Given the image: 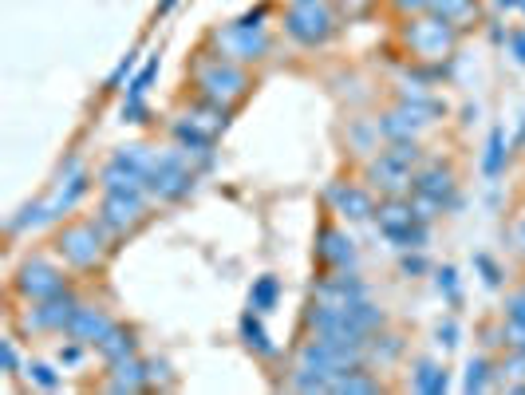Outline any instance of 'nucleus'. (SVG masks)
<instances>
[{
    "mask_svg": "<svg viewBox=\"0 0 525 395\" xmlns=\"http://www.w3.org/2000/svg\"><path fill=\"white\" fill-rule=\"evenodd\" d=\"M107 392H147L150 388V372L139 356L131 360H119V364H107V380H103Z\"/></svg>",
    "mask_w": 525,
    "mask_h": 395,
    "instance_id": "obj_19",
    "label": "nucleus"
},
{
    "mask_svg": "<svg viewBox=\"0 0 525 395\" xmlns=\"http://www.w3.org/2000/svg\"><path fill=\"white\" fill-rule=\"evenodd\" d=\"M83 348H87V344H79V340H68V344L60 348V364H64V368H75V364H83Z\"/></svg>",
    "mask_w": 525,
    "mask_h": 395,
    "instance_id": "obj_39",
    "label": "nucleus"
},
{
    "mask_svg": "<svg viewBox=\"0 0 525 395\" xmlns=\"http://www.w3.org/2000/svg\"><path fill=\"white\" fill-rule=\"evenodd\" d=\"M0 364H4V372H16V368H20V356H16V348H12V336L0 340Z\"/></svg>",
    "mask_w": 525,
    "mask_h": 395,
    "instance_id": "obj_41",
    "label": "nucleus"
},
{
    "mask_svg": "<svg viewBox=\"0 0 525 395\" xmlns=\"http://www.w3.org/2000/svg\"><path fill=\"white\" fill-rule=\"evenodd\" d=\"M474 265L482 269V281H486V285H502V269H498V261H494L490 253H478Z\"/></svg>",
    "mask_w": 525,
    "mask_h": 395,
    "instance_id": "obj_35",
    "label": "nucleus"
},
{
    "mask_svg": "<svg viewBox=\"0 0 525 395\" xmlns=\"http://www.w3.org/2000/svg\"><path fill=\"white\" fill-rule=\"evenodd\" d=\"M87 186H91V178H87V170L79 166V158H68V166L60 170V182H56L52 198L44 202V214H48V222H52V218H64V214H72L75 202L87 194Z\"/></svg>",
    "mask_w": 525,
    "mask_h": 395,
    "instance_id": "obj_15",
    "label": "nucleus"
},
{
    "mask_svg": "<svg viewBox=\"0 0 525 395\" xmlns=\"http://www.w3.org/2000/svg\"><path fill=\"white\" fill-rule=\"evenodd\" d=\"M391 4H395L399 16H423V12H431V0H391Z\"/></svg>",
    "mask_w": 525,
    "mask_h": 395,
    "instance_id": "obj_40",
    "label": "nucleus"
},
{
    "mask_svg": "<svg viewBox=\"0 0 525 395\" xmlns=\"http://www.w3.org/2000/svg\"><path fill=\"white\" fill-rule=\"evenodd\" d=\"M147 198V190H107L95 218L103 222V230L111 237L135 234L147 222Z\"/></svg>",
    "mask_w": 525,
    "mask_h": 395,
    "instance_id": "obj_6",
    "label": "nucleus"
},
{
    "mask_svg": "<svg viewBox=\"0 0 525 395\" xmlns=\"http://www.w3.org/2000/svg\"><path fill=\"white\" fill-rule=\"evenodd\" d=\"M285 32L304 44V48H316L324 44L332 32H336V12L324 4V0H312V4H289L285 8Z\"/></svg>",
    "mask_w": 525,
    "mask_h": 395,
    "instance_id": "obj_8",
    "label": "nucleus"
},
{
    "mask_svg": "<svg viewBox=\"0 0 525 395\" xmlns=\"http://www.w3.org/2000/svg\"><path fill=\"white\" fill-rule=\"evenodd\" d=\"M28 380L36 384V388H44V392H56L64 380L56 376V368H48V364H40V360H32L28 364Z\"/></svg>",
    "mask_w": 525,
    "mask_h": 395,
    "instance_id": "obj_32",
    "label": "nucleus"
},
{
    "mask_svg": "<svg viewBox=\"0 0 525 395\" xmlns=\"http://www.w3.org/2000/svg\"><path fill=\"white\" fill-rule=\"evenodd\" d=\"M111 328H115V320L103 313V309H95V305H79V309H75V316L68 320V328H64V336L95 348V344H99V340H103Z\"/></svg>",
    "mask_w": 525,
    "mask_h": 395,
    "instance_id": "obj_18",
    "label": "nucleus"
},
{
    "mask_svg": "<svg viewBox=\"0 0 525 395\" xmlns=\"http://www.w3.org/2000/svg\"><path fill=\"white\" fill-rule=\"evenodd\" d=\"M399 269H403V277H419V273H427V257L419 249H403Z\"/></svg>",
    "mask_w": 525,
    "mask_h": 395,
    "instance_id": "obj_34",
    "label": "nucleus"
},
{
    "mask_svg": "<svg viewBox=\"0 0 525 395\" xmlns=\"http://www.w3.org/2000/svg\"><path fill=\"white\" fill-rule=\"evenodd\" d=\"M150 162H154V151L139 147V143L115 151V155L107 158V166L99 170V186H103V194H107V190H147Z\"/></svg>",
    "mask_w": 525,
    "mask_h": 395,
    "instance_id": "obj_7",
    "label": "nucleus"
},
{
    "mask_svg": "<svg viewBox=\"0 0 525 395\" xmlns=\"http://www.w3.org/2000/svg\"><path fill=\"white\" fill-rule=\"evenodd\" d=\"M372 4L375 0H340V12H344L348 20H360V16H368Z\"/></svg>",
    "mask_w": 525,
    "mask_h": 395,
    "instance_id": "obj_42",
    "label": "nucleus"
},
{
    "mask_svg": "<svg viewBox=\"0 0 525 395\" xmlns=\"http://www.w3.org/2000/svg\"><path fill=\"white\" fill-rule=\"evenodd\" d=\"M198 182V166L194 155L186 147H170V151H158L150 162L147 174V194L154 202H182Z\"/></svg>",
    "mask_w": 525,
    "mask_h": 395,
    "instance_id": "obj_4",
    "label": "nucleus"
},
{
    "mask_svg": "<svg viewBox=\"0 0 525 395\" xmlns=\"http://www.w3.org/2000/svg\"><path fill=\"white\" fill-rule=\"evenodd\" d=\"M364 178H368V186L379 190L383 198H407V194H411V186H415V170H411V166H403L399 158L387 155V151H379L375 158H368Z\"/></svg>",
    "mask_w": 525,
    "mask_h": 395,
    "instance_id": "obj_12",
    "label": "nucleus"
},
{
    "mask_svg": "<svg viewBox=\"0 0 525 395\" xmlns=\"http://www.w3.org/2000/svg\"><path fill=\"white\" fill-rule=\"evenodd\" d=\"M95 352L103 356V364H119V360H131V356H139V336H135V328H127V324H115L99 344H95Z\"/></svg>",
    "mask_w": 525,
    "mask_h": 395,
    "instance_id": "obj_20",
    "label": "nucleus"
},
{
    "mask_svg": "<svg viewBox=\"0 0 525 395\" xmlns=\"http://www.w3.org/2000/svg\"><path fill=\"white\" fill-rule=\"evenodd\" d=\"M190 79H194L198 99H206L214 107H225V111H233L253 91V79H249V72L241 64L225 60L218 52H206V48L198 52V60L190 68Z\"/></svg>",
    "mask_w": 525,
    "mask_h": 395,
    "instance_id": "obj_1",
    "label": "nucleus"
},
{
    "mask_svg": "<svg viewBox=\"0 0 525 395\" xmlns=\"http://www.w3.org/2000/svg\"><path fill=\"white\" fill-rule=\"evenodd\" d=\"M403 356V336H391V332H375L368 340V364H395Z\"/></svg>",
    "mask_w": 525,
    "mask_h": 395,
    "instance_id": "obj_27",
    "label": "nucleus"
},
{
    "mask_svg": "<svg viewBox=\"0 0 525 395\" xmlns=\"http://www.w3.org/2000/svg\"><path fill=\"white\" fill-rule=\"evenodd\" d=\"M79 305H83L79 293L68 285L64 293H56L48 301H32V313L20 316V328H28V332H64Z\"/></svg>",
    "mask_w": 525,
    "mask_h": 395,
    "instance_id": "obj_11",
    "label": "nucleus"
},
{
    "mask_svg": "<svg viewBox=\"0 0 525 395\" xmlns=\"http://www.w3.org/2000/svg\"><path fill=\"white\" fill-rule=\"evenodd\" d=\"M510 48H514V56H518V64H525V32H514V36H510Z\"/></svg>",
    "mask_w": 525,
    "mask_h": 395,
    "instance_id": "obj_46",
    "label": "nucleus"
},
{
    "mask_svg": "<svg viewBox=\"0 0 525 395\" xmlns=\"http://www.w3.org/2000/svg\"><path fill=\"white\" fill-rule=\"evenodd\" d=\"M411 388H415L419 395H443L450 388L447 368L435 364V360H419L415 372H411Z\"/></svg>",
    "mask_w": 525,
    "mask_h": 395,
    "instance_id": "obj_23",
    "label": "nucleus"
},
{
    "mask_svg": "<svg viewBox=\"0 0 525 395\" xmlns=\"http://www.w3.org/2000/svg\"><path fill=\"white\" fill-rule=\"evenodd\" d=\"M241 340H245L249 352L265 356V360L277 356V344L269 340V332H265V324H261V313H257V309H249V313L241 316Z\"/></svg>",
    "mask_w": 525,
    "mask_h": 395,
    "instance_id": "obj_22",
    "label": "nucleus"
},
{
    "mask_svg": "<svg viewBox=\"0 0 525 395\" xmlns=\"http://www.w3.org/2000/svg\"><path fill=\"white\" fill-rule=\"evenodd\" d=\"M411 194H423V198L439 202L443 210H450L458 202V182H454V174H450L447 166H419Z\"/></svg>",
    "mask_w": 525,
    "mask_h": 395,
    "instance_id": "obj_17",
    "label": "nucleus"
},
{
    "mask_svg": "<svg viewBox=\"0 0 525 395\" xmlns=\"http://www.w3.org/2000/svg\"><path fill=\"white\" fill-rule=\"evenodd\" d=\"M431 12H435V16H443V20H450L458 32H462V28H470V24L482 16L474 0H431Z\"/></svg>",
    "mask_w": 525,
    "mask_h": 395,
    "instance_id": "obj_24",
    "label": "nucleus"
},
{
    "mask_svg": "<svg viewBox=\"0 0 525 395\" xmlns=\"http://www.w3.org/2000/svg\"><path fill=\"white\" fill-rule=\"evenodd\" d=\"M131 72H135V52H127V56L119 60V68H115V72H111V79H107V91H119V83L131 76Z\"/></svg>",
    "mask_w": 525,
    "mask_h": 395,
    "instance_id": "obj_38",
    "label": "nucleus"
},
{
    "mask_svg": "<svg viewBox=\"0 0 525 395\" xmlns=\"http://www.w3.org/2000/svg\"><path fill=\"white\" fill-rule=\"evenodd\" d=\"M174 4H178V0H162V4H158V16H162V12H170Z\"/></svg>",
    "mask_w": 525,
    "mask_h": 395,
    "instance_id": "obj_47",
    "label": "nucleus"
},
{
    "mask_svg": "<svg viewBox=\"0 0 525 395\" xmlns=\"http://www.w3.org/2000/svg\"><path fill=\"white\" fill-rule=\"evenodd\" d=\"M210 44L218 48V56L233 60V64H253V60H265L269 56V36L265 28H245V24H225L210 32Z\"/></svg>",
    "mask_w": 525,
    "mask_h": 395,
    "instance_id": "obj_9",
    "label": "nucleus"
},
{
    "mask_svg": "<svg viewBox=\"0 0 525 395\" xmlns=\"http://www.w3.org/2000/svg\"><path fill=\"white\" fill-rule=\"evenodd\" d=\"M107 249H111V234L103 230L99 218L68 222V226H60V234H56V253H60L72 269H79V273L99 269L103 257H107Z\"/></svg>",
    "mask_w": 525,
    "mask_h": 395,
    "instance_id": "obj_3",
    "label": "nucleus"
},
{
    "mask_svg": "<svg viewBox=\"0 0 525 395\" xmlns=\"http://www.w3.org/2000/svg\"><path fill=\"white\" fill-rule=\"evenodd\" d=\"M518 245L525 249V218H522V226H518Z\"/></svg>",
    "mask_w": 525,
    "mask_h": 395,
    "instance_id": "obj_48",
    "label": "nucleus"
},
{
    "mask_svg": "<svg viewBox=\"0 0 525 395\" xmlns=\"http://www.w3.org/2000/svg\"><path fill=\"white\" fill-rule=\"evenodd\" d=\"M312 301L332 305V309H348L356 301H368V285L352 269H324V277L312 285Z\"/></svg>",
    "mask_w": 525,
    "mask_h": 395,
    "instance_id": "obj_13",
    "label": "nucleus"
},
{
    "mask_svg": "<svg viewBox=\"0 0 525 395\" xmlns=\"http://www.w3.org/2000/svg\"><path fill=\"white\" fill-rule=\"evenodd\" d=\"M506 147H510L506 131L494 127V131H490V143H486V158H482V174H486V178H498V174H502V166H506Z\"/></svg>",
    "mask_w": 525,
    "mask_h": 395,
    "instance_id": "obj_28",
    "label": "nucleus"
},
{
    "mask_svg": "<svg viewBox=\"0 0 525 395\" xmlns=\"http://www.w3.org/2000/svg\"><path fill=\"white\" fill-rule=\"evenodd\" d=\"M387 155H395L403 166H411V170H419L423 166V147L415 143V139H399V143H387Z\"/></svg>",
    "mask_w": 525,
    "mask_h": 395,
    "instance_id": "obj_31",
    "label": "nucleus"
},
{
    "mask_svg": "<svg viewBox=\"0 0 525 395\" xmlns=\"http://www.w3.org/2000/svg\"><path fill=\"white\" fill-rule=\"evenodd\" d=\"M490 360H482V356H474L470 364H466V392H486V388H494V380H490Z\"/></svg>",
    "mask_w": 525,
    "mask_h": 395,
    "instance_id": "obj_30",
    "label": "nucleus"
},
{
    "mask_svg": "<svg viewBox=\"0 0 525 395\" xmlns=\"http://www.w3.org/2000/svg\"><path fill=\"white\" fill-rule=\"evenodd\" d=\"M269 16V4H257V12H245L237 24H245V28H261V20Z\"/></svg>",
    "mask_w": 525,
    "mask_h": 395,
    "instance_id": "obj_45",
    "label": "nucleus"
},
{
    "mask_svg": "<svg viewBox=\"0 0 525 395\" xmlns=\"http://www.w3.org/2000/svg\"><path fill=\"white\" fill-rule=\"evenodd\" d=\"M375 222H379V234L387 237L395 249H423L431 226L415 218V206H411V194L407 198H383L375 206Z\"/></svg>",
    "mask_w": 525,
    "mask_h": 395,
    "instance_id": "obj_5",
    "label": "nucleus"
},
{
    "mask_svg": "<svg viewBox=\"0 0 525 395\" xmlns=\"http://www.w3.org/2000/svg\"><path fill=\"white\" fill-rule=\"evenodd\" d=\"M316 265L320 269H352L356 265V241L344 234L340 226L324 222L316 230Z\"/></svg>",
    "mask_w": 525,
    "mask_h": 395,
    "instance_id": "obj_16",
    "label": "nucleus"
},
{
    "mask_svg": "<svg viewBox=\"0 0 525 395\" xmlns=\"http://www.w3.org/2000/svg\"><path fill=\"white\" fill-rule=\"evenodd\" d=\"M277 301H281V281L273 277V273H265V277H257L253 281V289H249V309H257V313H273L277 309Z\"/></svg>",
    "mask_w": 525,
    "mask_h": 395,
    "instance_id": "obj_26",
    "label": "nucleus"
},
{
    "mask_svg": "<svg viewBox=\"0 0 525 395\" xmlns=\"http://www.w3.org/2000/svg\"><path fill=\"white\" fill-rule=\"evenodd\" d=\"M289 4H312V0H289Z\"/></svg>",
    "mask_w": 525,
    "mask_h": 395,
    "instance_id": "obj_50",
    "label": "nucleus"
},
{
    "mask_svg": "<svg viewBox=\"0 0 525 395\" xmlns=\"http://www.w3.org/2000/svg\"><path fill=\"white\" fill-rule=\"evenodd\" d=\"M328 392H364V395H375V392H383V384H379V376H375L372 368H352V372L336 376Z\"/></svg>",
    "mask_w": 525,
    "mask_h": 395,
    "instance_id": "obj_25",
    "label": "nucleus"
},
{
    "mask_svg": "<svg viewBox=\"0 0 525 395\" xmlns=\"http://www.w3.org/2000/svg\"><path fill=\"white\" fill-rule=\"evenodd\" d=\"M518 348H522V352H525V340H522V344H518Z\"/></svg>",
    "mask_w": 525,
    "mask_h": 395,
    "instance_id": "obj_51",
    "label": "nucleus"
},
{
    "mask_svg": "<svg viewBox=\"0 0 525 395\" xmlns=\"http://www.w3.org/2000/svg\"><path fill=\"white\" fill-rule=\"evenodd\" d=\"M435 281H439V293H443V297H447L450 305H462V289H458V273H454V269H439V277H435Z\"/></svg>",
    "mask_w": 525,
    "mask_h": 395,
    "instance_id": "obj_33",
    "label": "nucleus"
},
{
    "mask_svg": "<svg viewBox=\"0 0 525 395\" xmlns=\"http://www.w3.org/2000/svg\"><path fill=\"white\" fill-rule=\"evenodd\" d=\"M498 4H502V8H518L522 0H498Z\"/></svg>",
    "mask_w": 525,
    "mask_h": 395,
    "instance_id": "obj_49",
    "label": "nucleus"
},
{
    "mask_svg": "<svg viewBox=\"0 0 525 395\" xmlns=\"http://www.w3.org/2000/svg\"><path fill=\"white\" fill-rule=\"evenodd\" d=\"M123 119H127V123H147V103H143V95H127Z\"/></svg>",
    "mask_w": 525,
    "mask_h": 395,
    "instance_id": "obj_36",
    "label": "nucleus"
},
{
    "mask_svg": "<svg viewBox=\"0 0 525 395\" xmlns=\"http://www.w3.org/2000/svg\"><path fill=\"white\" fill-rule=\"evenodd\" d=\"M439 344H443V348H454V344H458V324H454V320L439 324Z\"/></svg>",
    "mask_w": 525,
    "mask_h": 395,
    "instance_id": "obj_44",
    "label": "nucleus"
},
{
    "mask_svg": "<svg viewBox=\"0 0 525 395\" xmlns=\"http://www.w3.org/2000/svg\"><path fill=\"white\" fill-rule=\"evenodd\" d=\"M458 28L443 20V16H435V12H427V16H407V24L399 28V40H403V48H407V56L411 60H419V64H443L454 56V48H458Z\"/></svg>",
    "mask_w": 525,
    "mask_h": 395,
    "instance_id": "obj_2",
    "label": "nucleus"
},
{
    "mask_svg": "<svg viewBox=\"0 0 525 395\" xmlns=\"http://www.w3.org/2000/svg\"><path fill=\"white\" fill-rule=\"evenodd\" d=\"M12 289H16V297H24V301L32 305V301H48V297L64 293V289H68V277H64V269H56L52 261L28 257V261L16 269Z\"/></svg>",
    "mask_w": 525,
    "mask_h": 395,
    "instance_id": "obj_10",
    "label": "nucleus"
},
{
    "mask_svg": "<svg viewBox=\"0 0 525 395\" xmlns=\"http://www.w3.org/2000/svg\"><path fill=\"white\" fill-rule=\"evenodd\" d=\"M154 76H158V60H150L147 68L139 72V79L131 83V95H147V87H150V79H154Z\"/></svg>",
    "mask_w": 525,
    "mask_h": 395,
    "instance_id": "obj_43",
    "label": "nucleus"
},
{
    "mask_svg": "<svg viewBox=\"0 0 525 395\" xmlns=\"http://www.w3.org/2000/svg\"><path fill=\"white\" fill-rule=\"evenodd\" d=\"M147 372H150V388H174V376H170V364H162V360H150L147 364Z\"/></svg>",
    "mask_w": 525,
    "mask_h": 395,
    "instance_id": "obj_37",
    "label": "nucleus"
},
{
    "mask_svg": "<svg viewBox=\"0 0 525 395\" xmlns=\"http://www.w3.org/2000/svg\"><path fill=\"white\" fill-rule=\"evenodd\" d=\"M379 139H383V135H379V119H360V123H356V127H348V147H352V151H356V155H372L375 147H379Z\"/></svg>",
    "mask_w": 525,
    "mask_h": 395,
    "instance_id": "obj_29",
    "label": "nucleus"
},
{
    "mask_svg": "<svg viewBox=\"0 0 525 395\" xmlns=\"http://www.w3.org/2000/svg\"><path fill=\"white\" fill-rule=\"evenodd\" d=\"M419 127H427L415 111H407L403 103L395 107V111H387V115H379V135H383V143H399V139H415L419 135Z\"/></svg>",
    "mask_w": 525,
    "mask_h": 395,
    "instance_id": "obj_21",
    "label": "nucleus"
},
{
    "mask_svg": "<svg viewBox=\"0 0 525 395\" xmlns=\"http://www.w3.org/2000/svg\"><path fill=\"white\" fill-rule=\"evenodd\" d=\"M522 8H525V0H522Z\"/></svg>",
    "mask_w": 525,
    "mask_h": 395,
    "instance_id": "obj_52",
    "label": "nucleus"
},
{
    "mask_svg": "<svg viewBox=\"0 0 525 395\" xmlns=\"http://www.w3.org/2000/svg\"><path fill=\"white\" fill-rule=\"evenodd\" d=\"M324 198H328V206H332L340 218H348V222H368V218H375L372 186H360V182H332V186L324 190Z\"/></svg>",
    "mask_w": 525,
    "mask_h": 395,
    "instance_id": "obj_14",
    "label": "nucleus"
}]
</instances>
